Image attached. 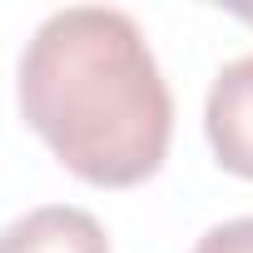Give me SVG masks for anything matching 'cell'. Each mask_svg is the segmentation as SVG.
<instances>
[{
  "label": "cell",
  "mask_w": 253,
  "mask_h": 253,
  "mask_svg": "<svg viewBox=\"0 0 253 253\" xmlns=\"http://www.w3.org/2000/svg\"><path fill=\"white\" fill-rule=\"evenodd\" d=\"M194 253H253V218H228L199 238Z\"/></svg>",
  "instance_id": "cell-4"
},
{
  "label": "cell",
  "mask_w": 253,
  "mask_h": 253,
  "mask_svg": "<svg viewBox=\"0 0 253 253\" xmlns=\"http://www.w3.org/2000/svg\"><path fill=\"white\" fill-rule=\"evenodd\" d=\"M15 94L25 124L84 184L134 189L169 154L174 99L144 30L124 10L70 5L40 20Z\"/></svg>",
  "instance_id": "cell-1"
},
{
  "label": "cell",
  "mask_w": 253,
  "mask_h": 253,
  "mask_svg": "<svg viewBox=\"0 0 253 253\" xmlns=\"http://www.w3.org/2000/svg\"><path fill=\"white\" fill-rule=\"evenodd\" d=\"M0 253H109L94 213L75 204H45L0 228Z\"/></svg>",
  "instance_id": "cell-3"
},
{
  "label": "cell",
  "mask_w": 253,
  "mask_h": 253,
  "mask_svg": "<svg viewBox=\"0 0 253 253\" xmlns=\"http://www.w3.org/2000/svg\"><path fill=\"white\" fill-rule=\"evenodd\" d=\"M233 15H238V20H248V25H253V5H233Z\"/></svg>",
  "instance_id": "cell-5"
},
{
  "label": "cell",
  "mask_w": 253,
  "mask_h": 253,
  "mask_svg": "<svg viewBox=\"0 0 253 253\" xmlns=\"http://www.w3.org/2000/svg\"><path fill=\"white\" fill-rule=\"evenodd\" d=\"M204 129H209L213 159L228 174L253 179V55L218 70L204 104Z\"/></svg>",
  "instance_id": "cell-2"
}]
</instances>
